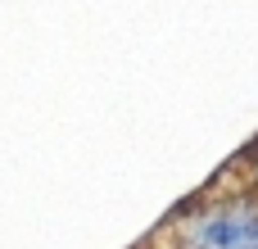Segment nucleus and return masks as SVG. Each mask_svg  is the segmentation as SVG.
<instances>
[{
  "mask_svg": "<svg viewBox=\"0 0 258 249\" xmlns=\"http://www.w3.org/2000/svg\"><path fill=\"white\" fill-rule=\"evenodd\" d=\"M186 249H258V204H222L190 218Z\"/></svg>",
  "mask_w": 258,
  "mask_h": 249,
  "instance_id": "f257e3e1",
  "label": "nucleus"
}]
</instances>
